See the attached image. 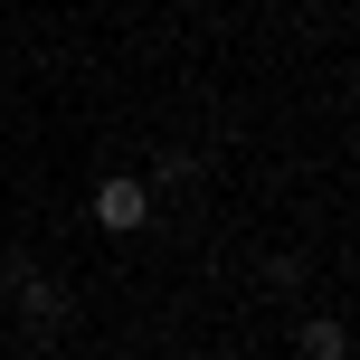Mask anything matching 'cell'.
Returning a JSON list of instances; mask_svg holds the SVG:
<instances>
[{
  "label": "cell",
  "instance_id": "cell-1",
  "mask_svg": "<svg viewBox=\"0 0 360 360\" xmlns=\"http://www.w3.org/2000/svg\"><path fill=\"white\" fill-rule=\"evenodd\" d=\"M0 285H10V304H19V323H29L38 342H48V332H67V323H76V294L57 285V275L38 266L29 247H10V256H0Z\"/></svg>",
  "mask_w": 360,
  "mask_h": 360
},
{
  "label": "cell",
  "instance_id": "cell-2",
  "mask_svg": "<svg viewBox=\"0 0 360 360\" xmlns=\"http://www.w3.org/2000/svg\"><path fill=\"white\" fill-rule=\"evenodd\" d=\"M86 218H95L105 237H143V228H152V180L105 171V180H95V199H86Z\"/></svg>",
  "mask_w": 360,
  "mask_h": 360
},
{
  "label": "cell",
  "instance_id": "cell-3",
  "mask_svg": "<svg viewBox=\"0 0 360 360\" xmlns=\"http://www.w3.org/2000/svg\"><path fill=\"white\" fill-rule=\"evenodd\" d=\"M294 360H351V323L342 313H304L294 323Z\"/></svg>",
  "mask_w": 360,
  "mask_h": 360
},
{
  "label": "cell",
  "instance_id": "cell-4",
  "mask_svg": "<svg viewBox=\"0 0 360 360\" xmlns=\"http://www.w3.org/2000/svg\"><path fill=\"white\" fill-rule=\"evenodd\" d=\"M266 294L294 304V294H304V256H266Z\"/></svg>",
  "mask_w": 360,
  "mask_h": 360
},
{
  "label": "cell",
  "instance_id": "cell-5",
  "mask_svg": "<svg viewBox=\"0 0 360 360\" xmlns=\"http://www.w3.org/2000/svg\"><path fill=\"white\" fill-rule=\"evenodd\" d=\"M152 180H162V190H190V180H199V152H162V162H152Z\"/></svg>",
  "mask_w": 360,
  "mask_h": 360
}]
</instances>
